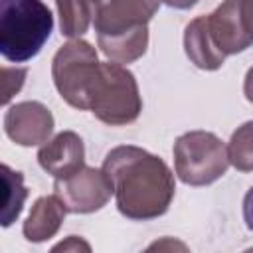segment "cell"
<instances>
[{
  "instance_id": "6da1fadb",
  "label": "cell",
  "mask_w": 253,
  "mask_h": 253,
  "mask_svg": "<svg viewBox=\"0 0 253 253\" xmlns=\"http://www.w3.org/2000/svg\"><path fill=\"white\" fill-rule=\"evenodd\" d=\"M103 172L113 184L119 211L128 219L160 217L174 200L176 182L168 164L140 146H115L105 156Z\"/></svg>"
},
{
  "instance_id": "7a4b0ae2",
  "label": "cell",
  "mask_w": 253,
  "mask_h": 253,
  "mask_svg": "<svg viewBox=\"0 0 253 253\" xmlns=\"http://www.w3.org/2000/svg\"><path fill=\"white\" fill-rule=\"evenodd\" d=\"M160 0H101L93 26L101 51L117 63H132L146 53L148 22Z\"/></svg>"
},
{
  "instance_id": "3957f363",
  "label": "cell",
  "mask_w": 253,
  "mask_h": 253,
  "mask_svg": "<svg viewBox=\"0 0 253 253\" xmlns=\"http://www.w3.org/2000/svg\"><path fill=\"white\" fill-rule=\"evenodd\" d=\"M53 30V16L42 0H0V53L24 63L40 53Z\"/></svg>"
},
{
  "instance_id": "277c9868",
  "label": "cell",
  "mask_w": 253,
  "mask_h": 253,
  "mask_svg": "<svg viewBox=\"0 0 253 253\" xmlns=\"http://www.w3.org/2000/svg\"><path fill=\"white\" fill-rule=\"evenodd\" d=\"M89 111L101 123L111 126L136 121L142 111V99L134 75L117 61L101 63L95 87L91 91Z\"/></svg>"
},
{
  "instance_id": "5b68a950",
  "label": "cell",
  "mask_w": 253,
  "mask_h": 253,
  "mask_svg": "<svg viewBox=\"0 0 253 253\" xmlns=\"http://www.w3.org/2000/svg\"><path fill=\"white\" fill-rule=\"evenodd\" d=\"M101 61L95 47L79 38L63 43L51 61V77L61 99L75 109L87 111Z\"/></svg>"
},
{
  "instance_id": "8992f818",
  "label": "cell",
  "mask_w": 253,
  "mask_h": 253,
  "mask_svg": "<svg viewBox=\"0 0 253 253\" xmlns=\"http://www.w3.org/2000/svg\"><path fill=\"white\" fill-rule=\"evenodd\" d=\"M227 146L208 130H190L174 142V170L188 186H208L227 172Z\"/></svg>"
},
{
  "instance_id": "52a82bcc",
  "label": "cell",
  "mask_w": 253,
  "mask_h": 253,
  "mask_svg": "<svg viewBox=\"0 0 253 253\" xmlns=\"http://www.w3.org/2000/svg\"><path fill=\"white\" fill-rule=\"evenodd\" d=\"M53 194L63 202L71 213H91L107 206L115 194L107 174L91 166H83L69 178H59L53 182Z\"/></svg>"
},
{
  "instance_id": "ba28073f",
  "label": "cell",
  "mask_w": 253,
  "mask_h": 253,
  "mask_svg": "<svg viewBox=\"0 0 253 253\" xmlns=\"http://www.w3.org/2000/svg\"><path fill=\"white\" fill-rule=\"evenodd\" d=\"M4 132L20 146L43 144L53 132V115L40 101L16 103L4 115Z\"/></svg>"
},
{
  "instance_id": "9c48e42d",
  "label": "cell",
  "mask_w": 253,
  "mask_h": 253,
  "mask_svg": "<svg viewBox=\"0 0 253 253\" xmlns=\"http://www.w3.org/2000/svg\"><path fill=\"white\" fill-rule=\"evenodd\" d=\"M40 166L55 180L69 178L85 166V146L77 132L63 130L51 140L43 142L38 152Z\"/></svg>"
},
{
  "instance_id": "30bf717a",
  "label": "cell",
  "mask_w": 253,
  "mask_h": 253,
  "mask_svg": "<svg viewBox=\"0 0 253 253\" xmlns=\"http://www.w3.org/2000/svg\"><path fill=\"white\" fill-rule=\"evenodd\" d=\"M208 20H210V30L213 34V40L225 55L239 53L253 43L241 20L239 0H223L208 16Z\"/></svg>"
},
{
  "instance_id": "8fae6325",
  "label": "cell",
  "mask_w": 253,
  "mask_h": 253,
  "mask_svg": "<svg viewBox=\"0 0 253 253\" xmlns=\"http://www.w3.org/2000/svg\"><path fill=\"white\" fill-rule=\"evenodd\" d=\"M184 49H186V55L190 57V61L204 71L219 69L225 59V53L219 49V45L213 40L208 16H200L186 26Z\"/></svg>"
},
{
  "instance_id": "7c38bea8",
  "label": "cell",
  "mask_w": 253,
  "mask_h": 253,
  "mask_svg": "<svg viewBox=\"0 0 253 253\" xmlns=\"http://www.w3.org/2000/svg\"><path fill=\"white\" fill-rule=\"evenodd\" d=\"M65 213H67V208L55 194L38 198L30 210L28 219L24 221V237L32 243L47 241L59 231L65 219Z\"/></svg>"
},
{
  "instance_id": "4fadbf2b",
  "label": "cell",
  "mask_w": 253,
  "mask_h": 253,
  "mask_svg": "<svg viewBox=\"0 0 253 253\" xmlns=\"http://www.w3.org/2000/svg\"><path fill=\"white\" fill-rule=\"evenodd\" d=\"M101 0H55L61 36L81 38L95 20Z\"/></svg>"
},
{
  "instance_id": "5bb4252c",
  "label": "cell",
  "mask_w": 253,
  "mask_h": 253,
  "mask_svg": "<svg viewBox=\"0 0 253 253\" xmlns=\"http://www.w3.org/2000/svg\"><path fill=\"white\" fill-rule=\"evenodd\" d=\"M2 184H4V206H2V225L10 227L22 213L24 202L28 198V188L24 186L22 172L12 170L2 164Z\"/></svg>"
},
{
  "instance_id": "9a60e30c",
  "label": "cell",
  "mask_w": 253,
  "mask_h": 253,
  "mask_svg": "<svg viewBox=\"0 0 253 253\" xmlns=\"http://www.w3.org/2000/svg\"><path fill=\"white\" fill-rule=\"evenodd\" d=\"M229 164L235 166L239 172L253 170V121L243 123L231 134L227 144Z\"/></svg>"
},
{
  "instance_id": "2e32d148",
  "label": "cell",
  "mask_w": 253,
  "mask_h": 253,
  "mask_svg": "<svg viewBox=\"0 0 253 253\" xmlns=\"http://www.w3.org/2000/svg\"><path fill=\"white\" fill-rule=\"evenodd\" d=\"M26 79V69L2 67V105H8L10 99L22 89Z\"/></svg>"
},
{
  "instance_id": "e0dca14e",
  "label": "cell",
  "mask_w": 253,
  "mask_h": 253,
  "mask_svg": "<svg viewBox=\"0 0 253 253\" xmlns=\"http://www.w3.org/2000/svg\"><path fill=\"white\" fill-rule=\"evenodd\" d=\"M239 10H241V20H243L245 32L253 40V0H239Z\"/></svg>"
},
{
  "instance_id": "ac0fdd59",
  "label": "cell",
  "mask_w": 253,
  "mask_h": 253,
  "mask_svg": "<svg viewBox=\"0 0 253 253\" xmlns=\"http://www.w3.org/2000/svg\"><path fill=\"white\" fill-rule=\"evenodd\" d=\"M243 219L245 225L253 231V188H249V192L243 198Z\"/></svg>"
},
{
  "instance_id": "d6986e66",
  "label": "cell",
  "mask_w": 253,
  "mask_h": 253,
  "mask_svg": "<svg viewBox=\"0 0 253 253\" xmlns=\"http://www.w3.org/2000/svg\"><path fill=\"white\" fill-rule=\"evenodd\" d=\"M81 247H85L87 251L91 249L87 243H83L79 237H75V235H71L67 241H63V243H59V245H55L53 249H63V251H67V249H81Z\"/></svg>"
},
{
  "instance_id": "ffe728a7",
  "label": "cell",
  "mask_w": 253,
  "mask_h": 253,
  "mask_svg": "<svg viewBox=\"0 0 253 253\" xmlns=\"http://www.w3.org/2000/svg\"><path fill=\"white\" fill-rule=\"evenodd\" d=\"M243 93H245V99L249 103H253V67L247 71L245 75V83H243Z\"/></svg>"
},
{
  "instance_id": "44dd1931",
  "label": "cell",
  "mask_w": 253,
  "mask_h": 253,
  "mask_svg": "<svg viewBox=\"0 0 253 253\" xmlns=\"http://www.w3.org/2000/svg\"><path fill=\"white\" fill-rule=\"evenodd\" d=\"M160 2H164V4H168L172 8H178V10H188V8L196 6L200 0H160Z\"/></svg>"
}]
</instances>
